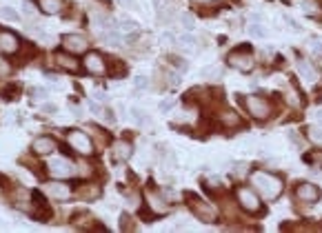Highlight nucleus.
Masks as SVG:
<instances>
[{"instance_id":"obj_1","label":"nucleus","mask_w":322,"mask_h":233,"mask_svg":"<svg viewBox=\"0 0 322 233\" xmlns=\"http://www.w3.org/2000/svg\"><path fill=\"white\" fill-rule=\"evenodd\" d=\"M249 180H251V185H254V189L260 193L265 200H269V202L278 200L282 189H285V185H282L280 178L274 176V173H269V171H260V169L251 171Z\"/></svg>"},{"instance_id":"obj_2","label":"nucleus","mask_w":322,"mask_h":233,"mask_svg":"<svg viewBox=\"0 0 322 233\" xmlns=\"http://www.w3.org/2000/svg\"><path fill=\"white\" fill-rule=\"evenodd\" d=\"M187 200H189V207H191L193 216H198V220H202V222H216L218 211H216L214 205L205 202L202 198L193 196V193H187Z\"/></svg>"},{"instance_id":"obj_3","label":"nucleus","mask_w":322,"mask_h":233,"mask_svg":"<svg viewBox=\"0 0 322 233\" xmlns=\"http://www.w3.org/2000/svg\"><path fill=\"white\" fill-rule=\"evenodd\" d=\"M236 198H238V205H240L245 211H249V213H258L262 209L260 198L256 196V189L251 191L249 187H238V189H236Z\"/></svg>"},{"instance_id":"obj_4","label":"nucleus","mask_w":322,"mask_h":233,"mask_svg":"<svg viewBox=\"0 0 322 233\" xmlns=\"http://www.w3.org/2000/svg\"><path fill=\"white\" fill-rule=\"evenodd\" d=\"M229 64L234 69H238V71H242V73H247V71H251L254 69V58H251V53H249V49H238V51H231L229 53Z\"/></svg>"},{"instance_id":"obj_5","label":"nucleus","mask_w":322,"mask_h":233,"mask_svg":"<svg viewBox=\"0 0 322 233\" xmlns=\"http://www.w3.org/2000/svg\"><path fill=\"white\" fill-rule=\"evenodd\" d=\"M69 145L76 149L78 153H91L93 151V142L91 138L87 136L85 131H78V129H73V131H69Z\"/></svg>"},{"instance_id":"obj_6","label":"nucleus","mask_w":322,"mask_h":233,"mask_svg":"<svg viewBox=\"0 0 322 233\" xmlns=\"http://www.w3.org/2000/svg\"><path fill=\"white\" fill-rule=\"evenodd\" d=\"M296 198L300 202H307V205H314V202L320 200V189L314 185V182H300L296 187Z\"/></svg>"},{"instance_id":"obj_7","label":"nucleus","mask_w":322,"mask_h":233,"mask_svg":"<svg viewBox=\"0 0 322 233\" xmlns=\"http://www.w3.org/2000/svg\"><path fill=\"white\" fill-rule=\"evenodd\" d=\"M245 105H247V109H249V113L254 118H258V120H265L267 116H269V102H265L262 98H258V96H249L245 100Z\"/></svg>"},{"instance_id":"obj_8","label":"nucleus","mask_w":322,"mask_h":233,"mask_svg":"<svg viewBox=\"0 0 322 233\" xmlns=\"http://www.w3.org/2000/svg\"><path fill=\"white\" fill-rule=\"evenodd\" d=\"M62 47L67 49L69 53H82V51H87L89 42L80 33H67V36H62Z\"/></svg>"},{"instance_id":"obj_9","label":"nucleus","mask_w":322,"mask_h":233,"mask_svg":"<svg viewBox=\"0 0 322 233\" xmlns=\"http://www.w3.org/2000/svg\"><path fill=\"white\" fill-rule=\"evenodd\" d=\"M49 171H51V176L56 178H71L76 169H73V165L67 160V158H56V160L49 162Z\"/></svg>"},{"instance_id":"obj_10","label":"nucleus","mask_w":322,"mask_h":233,"mask_svg":"<svg viewBox=\"0 0 322 233\" xmlns=\"http://www.w3.org/2000/svg\"><path fill=\"white\" fill-rule=\"evenodd\" d=\"M85 69L89 73H93V76H102V73H107V62L100 53L91 51V53H87V58H85Z\"/></svg>"},{"instance_id":"obj_11","label":"nucleus","mask_w":322,"mask_h":233,"mask_svg":"<svg viewBox=\"0 0 322 233\" xmlns=\"http://www.w3.org/2000/svg\"><path fill=\"white\" fill-rule=\"evenodd\" d=\"M18 47H20V40H18L16 33L2 29V31H0V51L2 53H16Z\"/></svg>"},{"instance_id":"obj_12","label":"nucleus","mask_w":322,"mask_h":233,"mask_svg":"<svg viewBox=\"0 0 322 233\" xmlns=\"http://www.w3.org/2000/svg\"><path fill=\"white\" fill-rule=\"evenodd\" d=\"M53 149H56V140L49 136H40L33 140V151L38 156H49V153H53Z\"/></svg>"},{"instance_id":"obj_13","label":"nucleus","mask_w":322,"mask_h":233,"mask_svg":"<svg viewBox=\"0 0 322 233\" xmlns=\"http://www.w3.org/2000/svg\"><path fill=\"white\" fill-rule=\"evenodd\" d=\"M300 9H302V13L309 16V18H320L322 16V4L318 2V0H302Z\"/></svg>"},{"instance_id":"obj_14","label":"nucleus","mask_w":322,"mask_h":233,"mask_svg":"<svg viewBox=\"0 0 322 233\" xmlns=\"http://www.w3.org/2000/svg\"><path fill=\"white\" fill-rule=\"evenodd\" d=\"M47 191H49V196H51L53 200H60V202L71 198V189H69L67 185H49Z\"/></svg>"},{"instance_id":"obj_15","label":"nucleus","mask_w":322,"mask_h":233,"mask_svg":"<svg viewBox=\"0 0 322 233\" xmlns=\"http://www.w3.org/2000/svg\"><path fill=\"white\" fill-rule=\"evenodd\" d=\"M64 7L62 0H38V9L44 13H49V16H53V13H60Z\"/></svg>"},{"instance_id":"obj_16","label":"nucleus","mask_w":322,"mask_h":233,"mask_svg":"<svg viewBox=\"0 0 322 233\" xmlns=\"http://www.w3.org/2000/svg\"><path fill=\"white\" fill-rule=\"evenodd\" d=\"M131 153H133V149L125 140H120V142H116V145H113V158H116V160H129V158H131Z\"/></svg>"},{"instance_id":"obj_17","label":"nucleus","mask_w":322,"mask_h":233,"mask_svg":"<svg viewBox=\"0 0 322 233\" xmlns=\"http://www.w3.org/2000/svg\"><path fill=\"white\" fill-rule=\"evenodd\" d=\"M298 73L305 78L307 82H316V80H318V71H316V69L311 67L307 60H298Z\"/></svg>"},{"instance_id":"obj_18","label":"nucleus","mask_w":322,"mask_h":233,"mask_svg":"<svg viewBox=\"0 0 322 233\" xmlns=\"http://www.w3.org/2000/svg\"><path fill=\"white\" fill-rule=\"evenodd\" d=\"M147 207H149L153 213H165L167 209H169V207H167V202L160 200L156 193H147Z\"/></svg>"},{"instance_id":"obj_19","label":"nucleus","mask_w":322,"mask_h":233,"mask_svg":"<svg viewBox=\"0 0 322 233\" xmlns=\"http://www.w3.org/2000/svg\"><path fill=\"white\" fill-rule=\"evenodd\" d=\"M56 64L62 69H67V71H78V62L73 60V56H67V53H56Z\"/></svg>"},{"instance_id":"obj_20","label":"nucleus","mask_w":322,"mask_h":233,"mask_svg":"<svg viewBox=\"0 0 322 233\" xmlns=\"http://www.w3.org/2000/svg\"><path fill=\"white\" fill-rule=\"evenodd\" d=\"M176 44L182 53H193V49H196V38H193L191 33H185V36L178 38Z\"/></svg>"},{"instance_id":"obj_21","label":"nucleus","mask_w":322,"mask_h":233,"mask_svg":"<svg viewBox=\"0 0 322 233\" xmlns=\"http://www.w3.org/2000/svg\"><path fill=\"white\" fill-rule=\"evenodd\" d=\"M129 118H131L136 125H140V127H145V125H151V118L147 116L142 109H138V107H131L129 109Z\"/></svg>"},{"instance_id":"obj_22","label":"nucleus","mask_w":322,"mask_h":233,"mask_svg":"<svg viewBox=\"0 0 322 233\" xmlns=\"http://www.w3.org/2000/svg\"><path fill=\"white\" fill-rule=\"evenodd\" d=\"M220 122H222L225 127H229V129L242 125L240 116H238V113H234V111H222V113H220Z\"/></svg>"},{"instance_id":"obj_23","label":"nucleus","mask_w":322,"mask_h":233,"mask_svg":"<svg viewBox=\"0 0 322 233\" xmlns=\"http://www.w3.org/2000/svg\"><path fill=\"white\" fill-rule=\"evenodd\" d=\"M109 73H111L113 78H122L127 73V67H125V62H120L118 58H109Z\"/></svg>"},{"instance_id":"obj_24","label":"nucleus","mask_w":322,"mask_h":233,"mask_svg":"<svg viewBox=\"0 0 322 233\" xmlns=\"http://www.w3.org/2000/svg\"><path fill=\"white\" fill-rule=\"evenodd\" d=\"M220 76H222V67H218V64H209V67L200 69V78H207V80H216Z\"/></svg>"},{"instance_id":"obj_25","label":"nucleus","mask_w":322,"mask_h":233,"mask_svg":"<svg viewBox=\"0 0 322 233\" xmlns=\"http://www.w3.org/2000/svg\"><path fill=\"white\" fill-rule=\"evenodd\" d=\"M78 196H80L82 200H91V198L100 196V189H98V187H80V189H78Z\"/></svg>"},{"instance_id":"obj_26","label":"nucleus","mask_w":322,"mask_h":233,"mask_svg":"<svg viewBox=\"0 0 322 233\" xmlns=\"http://www.w3.org/2000/svg\"><path fill=\"white\" fill-rule=\"evenodd\" d=\"M307 136H309V140L314 142V145L322 147V127H309L307 129Z\"/></svg>"},{"instance_id":"obj_27","label":"nucleus","mask_w":322,"mask_h":233,"mask_svg":"<svg viewBox=\"0 0 322 233\" xmlns=\"http://www.w3.org/2000/svg\"><path fill=\"white\" fill-rule=\"evenodd\" d=\"M249 33H251L254 38H265V36H267V29H265V24H262V22L254 20V22L249 24Z\"/></svg>"},{"instance_id":"obj_28","label":"nucleus","mask_w":322,"mask_h":233,"mask_svg":"<svg viewBox=\"0 0 322 233\" xmlns=\"http://www.w3.org/2000/svg\"><path fill=\"white\" fill-rule=\"evenodd\" d=\"M0 18H4V20H18V11L16 9H11V7H2L0 9Z\"/></svg>"},{"instance_id":"obj_29","label":"nucleus","mask_w":322,"mask_h":233,"mask_svg":"<svg viewBox=\"0 0 322 233\" xmlns=\"http://www.w3.org/2000/svg\"><path fill=\"white\" fill-rule=\"evenodd\" d=\"M180 22H182V27H185L187 31H191V29L196 27V22H193V16H191V13H180Z\"/></svg>"},{"instance_id":"obj_30","label":"nucleus","mask_w":322,"mask_h":233,"mask_svg":"<svg viewBox=\"0 0 322 233\" xmlns=\"http://www.w3.org/2000/svg\"><path fill=\"white\" fill-rule=\"evenodd\" d=\"M133 29H136V22L133 20H127L125 18V20L118 22V31H133Z\"/></svg>"},{"instance_id":"obj_31","label":"nucleus","mask_w":322,"mask_h":233,"mask_svg":"<svg viewBox=\"0 0 322 233\" xmlns=\"http://www.w3.org/2000/svg\"><path fill=\"white\" fill-rule=\"evenodd\" d=\"M133 87H136V89H147V87H149V78L136 76V78H133Z\"/></svg>"},{"instance_id":"obj_32","label":"nucleus","mask_w":322,"mask_h":233,"mask_svg":"<svg viewBox=\"0 0 322 233\" xmlns=\"http://www.w3.org/2000/svg\"><path fill=\"white\" fill-rule=\"evenodd\" d=\"M305 160H307V162H311V165H322V151L309 153V156H307Z\"/></svg>"},{"instance_id":"obj_33","label":"nucleus","mask_w":322,"mask_h":233,"mask_svg":"<svg viewBox=\"0 0 322 233\" xmlns=\"http://www.w3.org/2000/svg\"><path fill=\"white\" fill-rule=\"evenodd\" d=\"M89 111H91L93 116H102V107H100V102H98V100H91V102H89Z\"/></svg>"},{"instance_id":"obj_34","label":"nucleus","mask_w":322,"mask_h":233,"mask_svg":"<svg viewBox=\"0 0 322 233\" xmlns=\"http://www.w3.org/2000/svg\"><path fill=\"white\" fill-rule=\"evenodd\" d=\"M31 96H33V100H44V98H47V91H44L42 87H36V89H31Z\"/></svg>"},{"instance_id":"obj_35","label":"nucleus","mask_w":322,"mask_h":233,"mask_svg":"<svg viewBox=\"0 0 322 233\" xmlns=\"http://www.w3.org/2000/svg\"><path fill=\"white\" fill-rule=\"evenodd\" d=\"M160 42H162V44H173V42H176V36H173L171 31H165V33L160 36Z\"/></svg>"},{"instance_id":"obj_36","label":"nucleus","mask_w":322,"mask_h":233,"mask_svg":"<svg viewBox=\"0 0 322 233\" xmlns=\"http://www.w3.org/2000/svg\"><path fill=\"white\" fill-rule=\"evenodd\" d=\"M9 71H11V67H9V62H7V60H2V58H0V78L9 76Z\"/></svg>"},{"instance_id":"obj_37","label":"nucleus","mask_w":322,"mask_h":233,"mask_svg":"<svg viewBox=\"0 0 322 233\" xmlns=\"http://www.w3.org/2000/svg\"><path fill=\"white\" fill-rule=\"evenodd\" d=\"M285 22L289 24V29H294V31H302V27H300V24L296 22V20H294V18H291V16H285Z\"/></svg>"},{"instance_id":"obj_38","label":"nucleus","mask_w":322,"mask_h":233,"mask_svg":"<svg viewBox=\"0 0 322 233\" xmlns=\"http://www.w3.org/2000/svg\"><path fill=\"white\" fill-rule=\"evenodd\" d=\"M118 4L125 9H136V0H118Z\"/></svg>"},{"instance_id":"obj_39","label":"nucleus","mask_w":322,"mask_h":233,"mask_svg":"<svg viewBox=\"0 0 322 233\" xmlns=\"http://www.w3.org/2000/svg\"><path fill=\"white\" fill-rule=\"evenodd\" d=\"M120 229H131V222H129V220H131V218H129V216H122L120 218Z\"/></svg>"},{"instance_id":"obj_40","label":"nucleus","mask_w":322,"mask_h":233,"mask_svg":"<svg viewBox=\"0 0 322 233\" xmlns=\"http://www.w3.org/2000/svg\"><path fill=\"white\" fill-rule=\"evenodd\" d=\"M42 111H44V113H47V116H51V113H56V111H58V109H56V107H53V105H49V102H47V105H42Z\"/></svg>"},{"instance_id":"obj_41","label":"nucleus","mask_w":322,"mask_h":233,"mask_svg":"<svg viewBox=\"0 0 322 233\" xmlns=\"http://www.w3.org/2000/svg\"><path fill=\"white\" fill-rule=\"evenodd\" d=\"M171 107H173V100H162L160 102V111H169Z\"/></svg>"},{"instance_id":"obj_42","label":"nucleus","mask_w":322,"mask_h":233,"mask_svg":"<svg viewBox=\"0 0 322 233\" xmlns=\"http://www.w3.org/2000/svg\"><path fill=\"white\" fill-rule=\"evenodd\" d=\"M24 13H27V16H33V7H31V2H24Z\"/></svg>"},{"instance_id":"obj_43","label":"nucleus","mask_w":322,"mask_h":233,"mask_svg":"<svg viewBox=\"0 0 322 233\" xmlns=\"http://www.w3.org/2000/svg\"><path fill=\"white\" fill-rule=\"evenodd\" d=\"M314 120H316V122H318V125L322 127V109H318V111L314 113Z\"/></svg>"},{"instance_id":"obj_44","label":"nucleus","mask_w":322,"mask_h":233,"mask_svg":"<svg viewBox=\"0 0 322 233\" xmlns=\"http://www.w3.org/2000/svg\"><path fill=\"white\" fill-rule=\"evenodd\" d=\"M314 51L316 53H322V42L320 40H314Z\"/></svg>"},{"instance_id":"obj_45","label":"nucleus","mask_w":322,"mask_h":233,"mask_svg":"<svg viewBox=\"0 0 322 233\" xmlns=\"http://www.w3.org/2000/svg\"><path fill=\"white\" fill-rule=\"evenodd\" d=\"M102 116H105V120H107V122H113V120H116V118L111 116V111H102Z\"/></svg>"}]
</instances>
